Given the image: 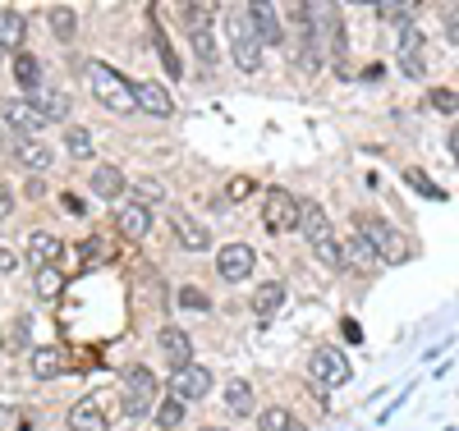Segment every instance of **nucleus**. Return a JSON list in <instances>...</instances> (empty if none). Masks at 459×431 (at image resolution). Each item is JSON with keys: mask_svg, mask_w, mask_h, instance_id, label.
Listing matches in <instances>:
<instances>
[{"mask_svg": "<svg viewBox=\"0 0 459 431\" xmlns=\"http://www.w3.org/2000/svg\"><path fill=\"white\" fill-rule=\"evenodd\" d=\"M83 88L92 92V101H101L106 110H115V115H134L138 110V97H134V83L129 78H120L110 65H101V60H83Z\"/></svg>", "mask_w": 459, "mask_h": 431, "instance_id": "f257e3e1", "label": "nucleus"}, {"mask_svg": "<svg viewBox=\"0 0 459 431\" xmlns=\"http://www.w3.org/2000/svg\"><path fill=\"white\" fill-rule=\"evenodd\" d=\"M359 234L372 244V253H377V262H386V266H395V262H404L409 257V244H404V234L391 225V220H381V216H363L359 220Z\"/></svg>", "mask_w": 459, "mask_h": 431, "instance_id": "f03ea898", "label": "nucleus"}, {"mask_svg": "<svg viewBox=\"0 0 459 431\" xmlns=\"http://www.w3.org/2000/svg\"><path fill=\"white\" fill-rule=\"evenodd\" d=\"M120 390H125V395H120L125 418H134V422H138V418H147V413H152V404H157V376H152L143 363L125 372V385H120Z\"/></svg>", "mask_w": 459, "mask_h": 431, "instance_id": "7ed1b4c3", "label": "nucleus"}, {"mask_svg": "<svg viewBox=\"0 0 459 431\" xmlns=\"http://www.w3.org/2000/svg\"><path fill=\"white\" fill-rule=\"evenodd\" d=\"M230 42H235V65H239L244 73L262 69V37H257V28H253V19H248L244 10L230 19Z\"/></svg>", "mask_w": 459, "mask_h": 431, "instance_id": "20e7f679", "label": "nucleus"}, {"mask_svg": "<svg viewBox=\"0 0 459 431\" xmlns=\"http://www.w3.org/2000/svg\"><path fill=\"white\" fill-rule=\"evenodd\" d=\"M262 220L272 234H285V229H299V198L285 188H266L262 198Z\"/></svg>", "mask_w": 459, "mask_h": 431, "instance_id": "39448f33", "label": "nucleus"}, {"mask_svg": "<svg viewBox=\"0 0 459 431\" xmlns=\"http://www.w3.org/2000/svg\"><path fill=\"white\" fill-rule=\"evenodd\" d=\"M188 42H194V56L203 65H216V37H212V5H188Z\"/></svg>", "mask_w": 459, "mask_h": 431, "instance_id": "423d86ee", "label": "nucleus"}, {"mask_svg": "<svg viewBox=\"0 0 459 431\" xmlns=\"http://www.w3.org/2000/svg\"><path fill=\"white\" fill-rule=\"evenodd\" d=\"M308 372H313V381L317 385H344V381H350V358H344L340 354V349H313V358H308Z\"/></svg>", "mask_w": 459, "mask_h": 431, "instance_id": "0eeeda50", "label": "nucleus"}, {"mask_svg": "<svg viewBox=\"0 0 459 431\" xmlns=\"http://www.w3.org/2000/svg\"><path fill=\"white\" fill-rule=\"evenodd\" d=\"M253 248L248 244H225L221 253H216V271H221V280H230V285H239V280H248L253 276Z\"/></svg>", "mask_w": 459, "mask_h": 431, "instance_id": "6e6552de", "label": "nucleus"}, {"mask_svg": "<svg viewBox=\"0 0 459 431\" xmlns=\"http://www.w3.org/2000/svg\"><path fill=\"white\" fill-rule=\"evenodd\" d=\"M299 229H303V239H308L313 248L335 239V229H331V220H326L322 203H313V198H299Z\"/></svg>", "mask_w": 459, "mask_h": 431, "instance_id": "1a4fd4ad", "label": "nucleus"}, {"mask_svg": "<svg viewBox=\"0 0 459 431\" xmlns=\"http://www.w3.org/2000/svg\"><path fill=\"white\" fill-rule=\"evenodd\" d=\"M212 390V372L207 367H179V372H170V395L175 400H184V404H194V400H203Z\"/></svg>", "mask_w": 459, "mask_h": 431, "instance_id": "9d476101", "label": "nucleus"}, {"mask_svg": "<svg viewBox=\"0 0 459 431\" xmlns=\"http://www.w3.org/2000/svg\"><path fill=\"white\" fill-rule=\"evenodd\" d=\"M69 431H110V413L101 395H83L69 409Z\"/></svg>", "mask_w": 459, "mask_h": 431, "instance_id": "9b49d317", "label": "nucleus"}, {"mask_svg": "<svg viewBox=\"0 0 459 431\" xmlns=\"http://www.w3.org/2000/svg\"><path fill=\"white\" fill-rule=\"evenodd\" d=\"M395 56H400V69L409 78H428V42H423V32H418V28H404Z\"/></svg>", "mask_w": 459, "mask_h": 431, "instance_id": "f8f14e48", "label": "nucleus"}, {"mask_svg": "<svg viewBox=\"0 0 459 431\" xmlns=\"http://www.w3.org/2000/svg\"><path fill=\"white\" fill-rule=\"evenodd\" d=\"M157 344H161V354H166L170 372H179V367H194V340H188L179 326H161Z\"/></svg>", "mask_w": 459, "mask_h": 431, "instance_id": "ddd939ff", "label": "nucleus"}, {"mask_svg": "<svg viewBox=\"0 0 459 431\" xmlns=\"http://www.w3.org/2000/svg\"><path fill=\"white\" fill-rule=\"evenodd\" d=\"M0 115H5L10 129H19V138H37V129H47L42 110H37L32 101H5V106H0Z\"/></svg>", "mask_w": 459, "mask_h": 431, "instance_id": "4468645a", "label": "nucleus"}, {"mask_svg": "<svg viewBox=\"0 0 459 431\" xmlns=\"http://www.w3.org/2000/svg\"><path fill=\"white\" fill-rule=\"evenodd\" d=\"M134 97H138V110H147V115H157V120H166V115L175 110V97H170V88L166 83H134Z\"/></svg>", "mask_w": 459, "mask_h": 431, "instance_id": "2eb2a0df", "label": "nucleus"}, {"mask_svg": "<svg viewBox=\"0 0 459 431\" xmlns=\"http://www.w3.org/2000/svg\"><path fill=\"white\" fill-rule=\"evenodd\" d=\"M244 14L253 19V28H257V37H262V47H281V42H285V23H281L276 5H248Z\"/></svg>", "mask_w": 459, "mask_h": 431, "instance_id": "dca6fc26", "label": "nucleus"}, {"mask_svg": "<svg viewBox=\"0 0 459 431\" xmlns=\"http://www.w3.org/2000/svg\"><path fill=\"white\" fill-rule=\"evenodd\" d=\"M170 229H175V239H179V248H188V253H203L207 244H212V234L188 216V211H170Z\"/></svg>", "mask_w": 459, "mask_h": 431, "instance_id": "f3484780", "label": "nucleus"}, {"mask_svg": "<svg viewBox=\"0 0 459 431\" xmlns=\"http://www.w3.org/2000/svg\"><path fill=\"white\" fill-rule=\"evenodd\" d=\"M115 229H120V239H147V229H152V211L138 207V203H125L120 211H115Z\"/></svg>", "mask_w": 459, "mask_h": 431, "instance_id": "a211bd4d", "label": "nucleus"}, {"mask_svg": "<svg viewBox=\"0 0 459 431\" xmlns=\"http://www.w3.org/2000/svg\"><path fill=\"white\" fill-rule=\"evenodd\" d=\"M28 101L42 110V120H69V110H74L69 92H56V88H32Z\"/></svg>", "mask_w": 459, "mask_h": 431, "instance_id": "6ab92c4d", "label": "nucleus"}, {"mask_svg": "<svg viewBox=\"0 0 459 431\" xmlns=\"http://www.w3.org/2000/svg\"><path fill=\"white\" fill-rule=\"evenodd\" d=\"M14 161H19L28 175H42V170H51V147H42L37 138H19V142H14Z\"/></svg>", "mask_w": 459, "mask_h": 431, "instance_id": "aec40b11", "label": "nucleus"}, {"mask_svg": "<svg viewBox=\"0 0 459 431\" xmlns=\"http://www.w3.org/2000/svg\"><path fill=\"white\" fill-rule=\"evenodd\" d=\"M56 257H60V239H56L51 229L28 234V262H37V271H42V266H56Z\"/></svg>", "mask_w": 459, "mask_h": 431, "instance_id": "412c9836", "label": "nucleus"}, {"mask_svg": "<svg viewBox=\"0 0 459 431\" xmlns=\"http://www.w3.org/2000/svg\"><path fill=\"white\" fill-rule=\"evenodd\" d=\"M65 349H56V344H42V349H32V376L37 381H51V376H60L65 372Z\"/></svg>", "mask_w": 459, "mask_h": 431, "instance_id": "4be33fe9", "label": "nucleus"}, {"mask_svg": "<svg viewBox=\"0 0 459 431\" xmlns=\"http://www.w3.org/2000/svg\"><path fill=\"white\" fill-rule=\"evenodd\" d=\"M92 193L101 203H115L125 193V175H120V166H97L92 170Z\"/></svg>", "mask_w": 459, "mask_h": 431, "instance_id": "5701e85b", "label": "nucleus"}, {"mask_svg": "<svg viewBox=\"0 0 459 431\" xmlns=\"http://www.w3.org/2000/svg\"><path fill=\"white\" fill-rule=\"evenodd\" d=\"M281 307H285V285L281 280H266V285L253 289V312L257 317H276Z\"/></svg>", "mask_w": 459, "mask_h": 431, "instance_id": "b1692460", "label": "nucleus"}, {"mask_svg": "<svg viewBox=\"0 0 459 431\" xmlns=\"http://www.w3.org/2000/svg\"><path fill=\"white\" fill-rule=\"evenodd\" d=\"M23 32H28V23H23L19 10H0V51L23 47Z\"/></svg>", "mask_w": 459, "mask_h": 431, "instance_id": "393cba45", "label": "nucleus"}, {"mask_svg": "<svg viewBox=\"0 0 459 431\" xmlns=\"http://www.w3.org/2000/svg\"><path fill=\"white\" fill-rule=\"evenodd\" d=\"M340 253H344V266H354V271L377 266V253H372V244L363 239V234H354V239H344V244H340Z\"/></svg>", "mask_w": 459, "mask_h": 431, "instance_id": "a878e982", "label": "nucleus"}, {"mask_svg": "<svg viewBox=\"0 0 459 431\" xmlns=\"http://www.w3.org/2000/svg\"><path fill=\"white\" fill-rule=\"evenodd\" d=\"M257 431H308V427H303L294 413H285V409H262Z\"/></svg>", "mask_w": 459, "mask_h": 431, "instance_id": "bb28decb", "label": "nucleus"}, {"mask_svg": "<svg viewBox=\"0 0 459 431\" xmlns=\"http://www.w3.org/2000/svg\"><path fill=\"white\" fill-rule=\"evenodd\" d=\"M152 47H157V56H161V65H166V73H170V78H179V73H184V65H179L175 47L166 42V32H161V23H152Z\"/></svg>", "mask_w": 459, "mask_h": 431, "instance_id": "cd10ccee", "label": "nucleus"}, {"mask_svg": "<svg viewBox=\"0 0 459 431\" xmlns=\"http://www.w3.org/2000/svg\"><path fill=\"white\" fill-rule=\"evenodd\" d=\"M47 19H51V32L60 37V42H69V37L79 32V14H74L69 5H56V10L47 14Z\"/></svg>", "mask_w": 459, "mask_h": 431, "instance_id": "c85d7f7f", "label": "nucleus"}, {"mask_svg": "<svg viewBox=\"0 0 459 431\" xmlns=\"http://www.w3.org/2000/svg\"><path fill=\"white\" fill-rule=\"evenodd\" d=\"M14 73H19V83L32 92V88H42V65H37V56L32 51H23L19 60H14Z\"/></svg>", "mask_w": 459, "mask_h": 431, "instance_id": "c756f323", "label": "nucleus"}, {"mask_svg": "<svg viewBox=\"0 0 459 431\" xmlns=\"http://www.w3.org/2000/svg\"><path fill=\"white\" fill-rule=\"evenodd\" d=\"M129 198H134L138 207H152V203H166V188H161L157 179H134Z\"/></svg>", "mask_w": 459, "mask_h": 431, "instance_id": "7c9ffc66", "label": "nucleus"}, {"mask_svg": "<svg viewBox=\"0 0 459 431\" xmlns=\"http://www.w3.org/2000/svg\"><path fill=\"white\" fill-rule=\"evenodd\" d=\"M65 147H69V156H92V129H83V125H69L65 129Z\"/></svg>", "mask_w": 459, "mask_h": 431, "instance_id": "2f4dec72", "label": "nucleus"}, {"mask_svg": "<svg viewBox=\"0 0 459 431\" xmlns=\"http://www.w3.org/2000/svg\"><path fill=\"white\" fill-rule=\"evenodd\" d=\"M225 404L235 409V413H248L253 409V385L248 381H230L225 385Z\"/></svg>", "mask_w": 459, "mask_h": 431, "instance_id": "473e14b6", "label": "nucleus"}, {"mask_svg": "<svg viewBox=\"0 0 459 431\" xmlns=\"http://www.w3.org/2000/svg\"><path fill=\"white\" fill-rule=\"evenodd\" d=\"M60 289H65L60 266H42V271H37V294H42V298H56Z\"/></svg>", "mask_w": 459, "mask_h": 431, "instance_id": "72a5a7b5", "label": "nucleus"}, {"mask_svg": "<svg viewBox=\"0 0 459 431\" xmlns=\"http://www.w3.org/2000/svg\"><path fill=\"white\" fill-rule=\"evenodd\" d=\"M179 422H184V400L170 395V400L157 409V427H161V431H179Z\"/></svg>", "mask_w": 459, "mask_h": 431, "instance_id": "f704fd0d", "label": "nucleus"}, {"mask_svg": "<svg viewBox=\"0 0 459 431\" xmlns=\"http://www.w3.org/2000/svg\"><path fill=\"white\" fill-rule=\"evenodd\" d=\"M28 331H32L28 317H14V322L5 326V354H19V349L28 344Z\"/></svg>", "mask_w": 459, "mask_h": 431, "instance_id": "c9c22d12", "label": "nucleus"}, {"mask_svg": "<svg viewBox=\"0 0 459 431\" xmlns=\"http://www.w3.org/2000/svg\"><path fill=\"white\" fill-rule=\"evenodd\" d=\"M0 431H32V418L14 404H0Z\"/></svg>", "mask_w": 459, "mask_h": 431, "instance_id": "e433bc0d", "label": "nucleus"}, {"mask_svg": "<svg viewBox=\"0 0 459 431\" xmlns=\"http://www.w3.org/2000/svg\"><path fill=\"white\" fill-rule=\"evenodd\" d=\"M257 193V179H248V175H235L225 184V203H244V198H253Z\"/></svg>", "mask_w": 459, "mask_h": 431, "instance_id": "4c0bfd02", "label": "nucleus"}, {"mask_svg": "<svg viewBox=\"0 0 459 431\" xmlns=\"http://www.w3.org/2000/svg\"><path fill=\"white\" fill-rule=\"evenodd\" d=\"M79 257H83V266H92V262H106V257H110V244H106V239H88V244L79 248Z\"/></svg>", "mask_w": 459, "mask_h": 431, "instance_id": "58836bf2", "label": "nucleus"}, {"mask_svg": "<svg viewBox=\"0 0 459 431\" xmlns=\"http://www.w3.org/2000/svg\"><path fill=\"white\" fill-rule=\"evenodd\" d=\"M432 110H441V115H459V97H455L450 88H432Z\"/></svg>", "mask_w": 459, "mask_h": 431, "instance_id": "ea45409f", "label": "nucleus"}, {"mask_svg": "<svg viewBox=\"0 0 459 431\" xmlns=\"http://www.w3.org/2000/svg\"><path fill=\"white\" fill-rule=\"evenodd\" d=\"M418 5H377V14L386 19V23H400V28H409V14H413Z\"/></svg>", "mask_w": 459, "mask_h": 431, "instance_id": "a19ab883", "label": "nucleus"}, {"mask_svg": "<svg viewBox=\"0 0 459 431\" xmlns=\"http://www.w3.org/2000/svg\"><path fill=\"white\" fill-rule=\"evenodd\" d=\"M409 184H413L418 193H428V198H432V203H441V198H446V193H441V188H437L432 179H423V175H418V170H409Z\"/></svg>", "mask_w": 459, "mask_h": 431, "instance_id": "79ce46f5", "label": "nucleus"}, {"mask_svg": "<svg viewBox=\"0 0 459 431\" xmlns=\"http://www.w3.org/2000/svg\"><path fill=\"white\" fill-rule=\"evenodd\" d=\"M179 303H184V307H203V312L212 307V298H207L203 289H179Z\"/></svg>", "mask_w": 459, "mask_h": 431, "instance_id": "37998d69", "label": "nucleus"}, {"mask_svg": "<svg viewBox=\"0 0 459 431\" xmlns=\"http://www.w3.org/2000/svg\"><path fill=\"white\" fill-rule=\"evenodd\" d=\"M446 37L459 42V10H446Z\"/></svg>", "mask_w": 459, "mask_h": 431, "instance_id": "c03bdc74", "label": "nucleus"}, {"mask_svg": "<svg viewBox=\"0 0 459 431\" xmlns=\"http://www.w3.org/2000/svg\"><path fill=\"white\" fill-rule=\"evenodd\" d=\"M10 211H14V193H10L5 184H0V220H5Z\"/></svg>", "mask_w": 459, "mask_h": 431, "instance_id": "a18cd8bd", "label": "nucleus"}, {"mask_svg": "<svg viewBox=\"0 0 459 431\" xmlns=\"http://www.w3.org/2000/svg\"><path fill=\"white\" fill-rule=\"evenodd\" d=\"M60 207H65L69 216H83V198H74V193H65V198H60Z\"/></svg>", "mask_w": 459, "mask_h": 431, "instance_id": "49530a36", "label": "nucleus"}, {"mask_svg": "<svg viewBox=\"0 0 459 431\" xmlns=\"http://www.w3.org/2000/svg\"><path fill=\"white\" fill-rule=\"evenodd\" d=\"M19 266V257L10 253V248H0V276H10V271Z\"/></svg>", "mask_w": 459, "mask_h": 431, "instance_id": "de8ad7c7", "label": "nucleus"}, {"mask_svg": "<svg viewBox=\"0 0 459 431\" xmlns=\"http://www.w3.org/2000/svg\"><path fill=\"white\" fill-rule=\"evenodd\" d=\"M450 151H455V166H459V129H450Z\"/></svg>", "mask_w": 459, "mask_h": 431, "instance_id": "09e8293b", "label": "nucleus"}, {"mask_svg": "<svg viewBox=\"0 0 459 431\" xmlns=\"http://www.w3.org/2000/svg\"><path fill=\"white\" fill-rule=\"evenodd\" d=\"M203 431H225V427H203Z\"/></svg>", "mask_w": 459, "mask_h": 431, "instance_id": "8fccbe9b", "label": "nucleus"}]
</instances>
